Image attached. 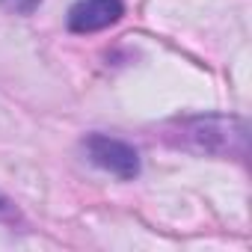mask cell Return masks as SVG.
Masks as SVG:
<instances>
[{
	"instance_id": "3",
	"label": "cell",
	"mask_w": 252,
	"mask_h": 252,
	"mask_svg": "<svg viewBox=\"0 0 252 252\" xmlns=\"http://www.w3.org/2000/svg\"><path fill=\"white\" fill-rule=\"evenodd\" d=\"M9 12H15V15H30L33 9H39V3L42 0H0Z\"/></svg>"
},
{
	"instance_id": "2",
	"label": "cell",
	"mask_w": 252,
	"mask_h": 252,
	"mask_svg": "<svg viewBox=\"0 0 252 252\" xmlns=\"http://www.w3.org/2000/svg\"><path fill=\"white\" fill-rule=\"evenodd\" d=\"M125 15L122 0H80L68 9V30L71 33H98L116 24Z\"/></svg>"
},
{
	"instance_id": "1",
	"label": "cell",
	"mask_w": 252,
	"mask_h": 252,
	"mask_svg": "<svg viewBox=\"0 0 252 252\" xmlns=\"http://www.w3.org/2000/svg\"><path fill=\"white\" fill-rule=\"evenodd\" d=\"M83 149H86L89 160L98 169H104V172H110V175H116L122 181H131V178L140 175V155H137V149L128 146V143H122V140H116V137L89 134L83 140Z\"/></svg>"
}]
</instances>
